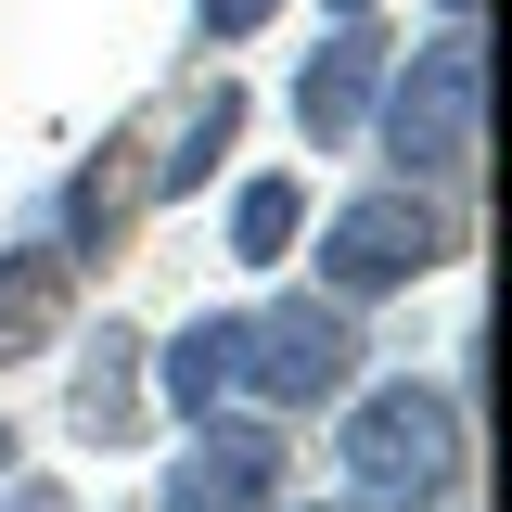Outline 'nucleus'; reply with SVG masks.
<instances>
[{
	"instance_id": "0eeeda50",
	"label": "nucleus",
	"mask_w": 512,
	"mask_h": 512,
	"mask_svg": "<svg viewBox=\"0 0 512 512\" xmlns=\"http://www.w3.org/2000/svg\"><path fill=\"white\" fill-rule=\"evenodd\" d=\"M384 64H397V39H372V26H346V39H320V52H308V77H295V128H308V154H346V141L372 128Z\"/></svg>"
},
{
	"instance_id": "dca6fc26",
	"label": "nucleus",
	"mask_w": 512,
	"mask_h": 512,
	"mask_svg": "<svg viewBox=\"0 0 512 512\" xmlns=\"http://www.w3.org/2000/svg\"><path fill=\"white\" fill-rule=\"evenodd\" d=\"M448 26H474V0H448Z\"/></svg>"
},
{
	"instance_id": "1a4fd4ad",
	"label": "nucleus",
	"mask_w": 512,
	"mask_h": 512,
	"mask_svg": "<svg viewBox=\"0 0 512 512\" xmlns=\"http://www.w3.org/2000/svg\"><path fill=\"white\" fill-rule=\"evenodd\" d=\"M64 308H77L64 244H0V359H39L64 333Z\"/></svg>"
},
{
	"instance_id": "423d86ee",
	"label": "nucleus",
	"mask_w": 512,
	"mask_h": 512,
	"mask_svg": "<svg viewBox=\"0 0 512 512\" xmlns=\"http://www.w3.org/2000/svg\"><path fill=\"white\" fill-rule=\"evenodd\" d=\"M141 205H154V180H141V128H103V141L77 154L64 205H52L64 269H116V256H128V231H141Z\"/></svg>"
},
{
	"instance_id": "ddd939ff",
	"label": "nucleus",
	"mask_w": 512,
	"mask_h": 512,
	"mask_svg": "<svg viewBox=\"0 0 512 512\" xmlns=\"http://www.w3.org/2000/svg\"><path fill=\"white\" fill-rule=\"evenodd\" d=\"M269 13H282V0H192V39H218V52H231V39H256Z\"/></svg>"
},
{
	"instance_id": "9d476101",
	"label": "nucleus",
	"mask_w": 512,
	"mask_h": 512,
	"mask_svg": "<svg viewBox=\"0 0 512 512\" xmlns=\"http://www.w3.org/2000/svg\"><path fill=\"white\" fill-rule=\"evenodd\" d=\"M64 423H77L90 448H116L128 423H141V333H116V320H103V346L77 359V384H64Z\"/></svg>"
},
{
	"instance_id": "6e6552de",
	"label": "nucleus",
	"mask_w": 512,
	"mask_h": 512,
	"mask_svg": "<svg viewBox=\"0 0 512 512\" xmlns=\"http://www.w3.org/2000/svg\"><path fill=\"white\" fill-rule=\"evenodd\" d=\"M141 359H154V346H141ZM154 384H167V410H180V423L231 410V384H244V320H231V308L180 320V333H167V359H154Z\"/></svg>"
},
{
	"instance_id": "f8f14e48",
	"label": "nucleus",
	"mask_w": 512,
	"mask_h": 512,
	"mask_svg": "<svg viewBox=\"0 0 512 512\" xmlns=\"http://www.w3.org/2000/svg\"><path fill=\"white\" fill-rule=\"evenodd\" d=\"M295 231H308V180H244L231 192V256H244V269H282Z\"/></svg>"
},
{
	"instance_id": "7ed1b4c3",
	"label": "nucleus",
	"mask_w": 512,
	"mask_h": 512,
	"mask_svg": "<svg viewBox=\"0 0 512 512\" xmlns=\"http://www.w3.org/2000/svg\"><path fill=\"white\" fill-rule=\"evenodd\" d=\"M448 256H461V231H448V205L423 180H384L359 192V205H333L320 218V295H410V282H436Z\"/></svg>"
},
{
	"instance_id": "2eb2a0df",
	"label": "nucleus",
	"mask_w": 512,
	"mask_h": 512,
	"mask_svg": "<svg viewBox=\"0 0 512 512\" xmlns=\"http://www.w3.org/2000/svg\"><path fill=\"white\" fill-rule=\"evenodd\" d=\"M13 461H26V448H13V423H0V474H13Z\"/></svg>"
},
{
	"instance_id": "9b49d317",
	"label": "nucleus",
	"mask_w": 512,
	"mask_h": 512,
	"mask_svg": "<svg viewBox=\"0 0 512 512\" xmlns=\"http://www.w3.org/2000/svg\"><path fill=\"white\" fill-rule=\"evenodd\" d=\"M244 141V77H205V103L180 116V154H154L141 180H154V205H180V192H205V167Z\"/></svg>"
},
{
	"instance_id": "39448f33",
	"label": "nucleus",
	"mask_w": 512,
	"mask_h": 512,
	"mask_svg": "<svg viewBox=\"0 0 512 512\" xmlns=\"http://www.w3.org/2000/svg\"><path fill=\"white\" fill-rule=\"evenodd\" d=\"M167 512H282V423H192L167 461Z\"/></svg>"
},
{
	"instance_id": "20e7f679",
	"label": "nucleus",
	"mask_w": 512,
	"mask_h": 512,
	"mask_svg": "<svg viewBox=\"0 0 512 512\" xmlns=\"http://www.w3.org/2000/svg\"><path fill=\"white\" fill-rule=\"evenodd\" d=\"M359 320H346V295H282V308L244 320V384L269 397V423H308V410H333L346 384H359Z\"/></svg>"
},
{
	"instance_id": "4468645a",
	"label": "nucleus",
	"mask_w": 512,
	"mask_h": 512,
	"mask_svg": "<svg viewBox=\"0 0 512 512\" xmlns=\"http://www.w3.org/2000/svg\"><path fill=\"white\" fill-rule=\"evenodd\" d=\"M0 512H77V500H64V474H0Z\"/></svg>"
},
{
	"instance_id": "f03ea898",
	"label": "nucleus",
	"mask_w": 512,
	"mask_h": 512,
	"mask_svg": "<svg viewBox=\"0 0 512 512\" xmlns=\"http://www.w3.org/2000/svg\"><path fill=\"white\" fill-rule=\"evenodd\" d=\"M372 128H384V167L397 180H474V154H487V52H474V26H448L436 52L384 64L372 90Z\"/></svg>"
},
{
	"instance_id": "f257e3e1",
	"label": "nucleus",
	"mask_w": 512,
	"mask_h": 512,
	"mask_svg": "<svg viewBox=\"0 0 512 512\" xmlns=\"http://www.w3.org/2000/svg\"><path fill=\"white\" fill-rule=\"evenodd\" d=\"M346 410V436H333V461H346V512H461V474H474V436H461V397L423 372L397 384H346L333 397Z\"/></svg>"
},
{
	"instance_id": "f3484780",
	"label": "nucleus",
	"mask_w": 512,
	"mask_h": 512,
	"mask_svg": "<svg viewBox=\"0 0 512 512\" xmlns=\"http://www.w3.org/2000/svg\"><path fill=\"white\" fill-rule=\"evenodd\" d=\"M333 13H372V0H333Z\"/></svg>"
}]
</instances>
